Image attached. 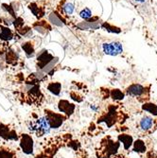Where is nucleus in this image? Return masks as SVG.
<instances>
[{
    "label": "nucleus",
    "mask_w": 157,
    "mask_h": 158,
    "mask_svg": "<svg viewBox=\"0 0 157 158\" xmlns=\"http://www.w3.org/2000/svg\"><path fill=\"white\" fill-rule=\"evenodd\" d=\"M28 130L31 133L35 134L36 136L42 137L49 133L50 126L46 118V117H39L37 114H31V119L28 123Z\"/></svg>",
    "instance_id": "obj_1"
},
{
    "label": "nucleus",
    "mask_w": 157,
    "mask_h": 158,
    "mask_svg": "<svg viewBox=\"0 0 157 158\" xmlns=\"http://www.w3.org/2000/svg\"><path fill=\"white\" fill-rule=\"evenodd\" d=\"M119 146L118 141L113 140L111 136H106L99 143V147L97 150V156L98 158H112L118 153Z\"/></svg>",
    "instance_id": "obj_2"
},
{
    "label": "nucleus",
    "mask_w": 157,
    "mask_h": 158,
    "mask_svg": "<svg viewBox=\"0 0 157 158\" xmlns=\"http://www.w3.org/2000/svg\"><path fill=\"white\" fill-rule=\"evenodd\" d=\"M24 102L28 105H35L40 107L44 102V95H43L40 85H28V89L27 90V95H23Z\"/></svg>",
    "instance_id": "obj_3"
},
{
    "label": "nucleus",
    "mask_w": 157,
    "mask_h": 158,
    "mask_svg": "<svg viewBox=\"0 0 157 158\" xmlns=\"http://www.w3.org/2000/svg\"><path fill=\"white\" fill-rule=\"evenodd\" d=\"M120 119V112L118 110L117 105L111 104L107 111L103 113L97 119V123H105L108 128H111Z\"/></svg>",
    "instance_id": "obj_4"
},
{
    "label": "nucleus",
    "mask_w": 157,
    "mask_h": 158,
    "mask_svg": "<svg viewBox=\"0 0 157 158\" xmlns=\"http://www.w3.org/2000/svg\"><path fill=\"white\" fill-rule=\"evenodd\" d=\"M45 117L48 119L50 129H58L60 128L64 122L67 119V118L63 114L55 113L51 110L46 109L45 110Z\"/></svg>",
    "instance_id": "obj_5"
},
{
    "label": "nucleus",
    "mask_w": 157,
    "mask_h": 158,
    "mask_svg": "<svg viewBox=\"0 0 157 158\" xmlns=\"http://www.w3.org/2000/svg\"><path fill=\"white\" fill-rule=\"evenodd\" d=\"M20 148L22 152L26 154H31L33 152V139L31 135L27 134H23L19 136Z\"/></svg>",
    "instance_id": "obj_6"
},
{
    "label": "nucleus",
    "mask_w": 157,
    "mask_h": 158,
    "mask_svg": "<svg viewBox=\"0 0 157 158\" xmlns=\"http://www.w3.org/2000/svg\"><path fill=\"white\" fill-rule=\"evenodd\" d=\"M105 54L110 56H117L123 52V47L119 42L105 43L102 46Z\"/></svg>",
    "instance_id": "obj_7"
},
{
    "label": "nucleus",
    "mask_w": 157,
    "mask_h": 158,
    "mask_svg": "<svg viewBox=\"0 0 157 158\" xmlns=\"http://www.w3.org/2000/svg\"><path fill=\"white\" fill-rule=\"evenodd\" d=\"M54 59V57L52 54H50L48 50H44V51H42L38 57H37V67L38 69L40 70H43L44 69L48 64H50Z\"/></svg>",
    "instance_id": "obj_8"
},
{
    "label": "nucleus",
    "mask_w": 157,
    "mask_h": 158,
    "mask_svg": "<svg viewBox=\"0 0 157 158\" xmlns=\"http://www.w3.org/2000/svg\"><path fill=\"white\" fill-rule=\"evenodd\" d=\"M58 109L61 113H63V114H64L68 118L69 117H71L73 114L76 109V105L74 103L69 102L66 99H61L58 103Z\"/></svg>",
    "instance_id": "obj_9"
},
{
    "label": "nucleus",
    "mask_w": 157,
    "mask_h": 158,
    "mask_svg": "<svg viewBox=\"0 0 157 158\" xmlns=\"http://www.w3.org/2000/svg\"><path fill=\"white\" fill-rule=\"evenodd\" d=\"M126 94L133 97H143L146 94V87L142 86L141 84L134 83L131 84L129 87H127Z\"/></svg>",
    "instance_id": "obj_10"
},
{
    "label": "nucleus",
    "mask_w": 157,
    "mask_h": 158,
    "mask_svg": "<svg viewBox=\"0 0 157 158\" xmlns=\"http://www.w3.org/2000/svg\"><path fill=\"white\" fill-rule=\"evenodd\" d=\"M5 62H6V64L11 65V66H16L19 62L18 55L16 54L15 51L9 48L5 53Z\"/></svg>",
    "instance_id": "obj_11"
},
{
    "label": "nucleus",
    "mask_w": 157,
    "mask_h": 158,
    "mask_svg": "<svg viewBox=\"0 0 157 158\" xmlns=\"http://www.w3.org/2000/svg\"><path fill=\"white\" fill-rule=\"evenodd\" d=\"M118 139L119 142H121L123 146H124V149L126 151L129 150L132 146H133V143H134V138L132 135H125V134H122V135H119L118 136Z\"/></svg>",
    "instance_id": "obj_12"
},
{
    "label": "nucleus",
    "mask_w": 157,
    "mask_h": 158,
    "mask_svg": "<svg viewBox=\"0 0 157 158\" xmlns=\"http://www.w3.org/2000/svg\"><path fill=\"white\" fill-rule=\"evenodd\" d=\"M154 125V119L149 116H145L140 120V127L143 131H150Z\"/></svg>",
    "instance_id": "obj_13"
},
{
    "label": "nucleus",
    "mask_w": 157,
    "mask_h": 158,
    "mask_svg": "<svg viewBox=\"0 0 157 158\" xmlns=\"http://www.w3.org/2000/svg\"><path fill=\"white\" fill-rule=\"evenodd\" d=\"M12 38H13V32L11 31V30H10V27L5 26L0 27V39L2 41L8 42L10 41Z\"/></svg>",
    "instance_id": "obj_14"
},
{
    "label": "nucleus",
    "mask_w": 157,
    "mask_h": 158,
    "mask_svg": "<svg viewBox=\"0 0 157 158\" xmlns=\"http://www.w3.org/2000/svg\"><path fill=\"white\" fill-rule=\"evenodd\" d=\"M0 158H17V154L8 147L0 146Z\"/></svg>",
    "instance_id": "obj_15"
},
{
    "label": "nucleus",
    "mask_w": 157,
    "mask_h": 158,
    "mask_svg": "<svg viewBox=\"0 0 157 158\" xmlns=\"http://www.w3.org/2000/svg\"><path fill=\"white\" fill-rule=\"evenodd\" d=\"M28 9H30L32 13L34 14V15L38 18V19H41L43 16H44L45 14V10L43 7H39L36 3H31L28 5Z\"/></svg>",
    "instance_id": "obj_16"
},
{
    "label": "nucleus",
    "mask_w": 157,
    "mask_h": 158,
    "mask_svg": "<svg viewBox=\"0 0 157 158\" xmlns=\"http://www.w3.org/2000/svg\"><path fill=\"white\" fill-rule=\"evenodd\" d=\"M62 89V84L58 81H51L48 84V90L55 96H59Z\"/></svg>",
    "instance_id": "obj_17"
},
{
    "label": "nucleus",
    "mask_w": 157,
    "mask_h": 158,
    "mask_svg": "<svg viewBox=\"0 0 157 158\" xmlns=\"http://www.w3.org/2000/svg\"><path fill=\"white\" fill-rule=\"evenodd\" d=\"M133 151L137 153H144L147 150L145 142L141 139H137L133 143Z\"/></svg>",
    "instance_id": "obj_18"
},
{
    "label": "nucleus",
    "mask_w": 157,
    "mask_h": 158,
    "mask_svg": "<svg viewBox=\"0 0 157 158\" xmlns=\"http://www.w3.org/2000/svg\"><path fill=\"white\" fill-rule=\"evenodd\" d=\"M22 48L25 51V53L27 54V57H31L33 56L34 52H35V48H34V44L30 41V42H26L22 45Z\"/></svg>",
    "instance_id": "obj_19"
},
{
    "label": "nucleus",
    "mask_w": 157,
    "mask_h": 158,
    "mask_svg": "<svg viewBox=\"0 0 157 158\" xmlns=\"http://www.w3.org/2000/svg\"><path fill=\"white\" fill-rule=\"evenodd\" d=\"M142 109L149 112L152 116H157V105L154 103H144L142 105Z\"/></svg>",
    "instance_id": "obj_20"
},
{
    "label": "nucleus",
    "mask_w": 157,
    "mask_h": 158,
    "mask_svg": "<svg viewBox=\"0 0 157 158\" xmlns=\"http://www.w3.org/2000/svg\"><path fill=\"white\" fill-rule=\"evenodd\" d=\"M124 93L119 89H112L110 91V97L114 100H122L124 98Z\"/></svg>",
    "instance_id": "obj_21"
},
{
    "label": "nucleus",
    "mask_w": 157,
    "mask_h": 158,
    "mask_svg": "<svg viewBox=\"0 0 157 158\" xmlns=\"http://www.w3.org/2000/svg\"><path fill=\"white\" fill-rule=\"evenodd\" d=\"M102 27H104L105 30L108 31L109 32H113V33H119V32L121 31L118 27H114V26H112V25H110V24H108V23H104V24L102 25Z\"/></svg>",
    "instance_id": "obj_22"
},
{
    "label": "nucleus",
    "mask_w": 157,
    "mask_h": 158,
    "mask_svg": "<svg viewBox=\"0 0 157 158\" xmlns=\"http://www.w3.org/2000/svg\"><path fill=\"white\" fill-rule=\"evenodd\" d=\"M70 98H72L73 100H75V102H81L82 99H83V96L81 95L79 92L74 91V90L70 92Z\"/></svg>",
    "instance_id": "obj_23"
},
{
    "label": "nucleus",
    "mask_w": 157,
    "mask_h": 158,
    "mask_svg": "<svg viewBox=\"0 0 157 158\" xmlns=\"http://www.w3.org/2000/svg\"><path fill=\"white\" fill-rule=\"evenodd\" d=\"M80 15H81V18L85 19V20H89L91 18V16H92V12H91V10L88 8H85V9H83L81 11Z\"/></svg>",
    "instance_id": "obj_24"
},
{
    "label": "nucleus",
    "mask_w": 157,
    "mask_h": 158,
    "mask_svg": "<svg viewBox=\"0 0 157 158\" xmlns=\"http://www.w3.org/2000/svg\"><path fill=\"white\" fill-rule=\"evenodd\" d=\"M67 146L70 147L72 150L76 151V152L79 151V150L81 149V144H80V142L77 141V140H72V139H71V140L67 143Z\"/></svg>",
    "instance_id": "obj_25"
},
{
    "label": "nucleus",
    "mask_w": 157,
    "mask_h": 158,
    "mask_svg": "<svg viewBox=\"0 0 157 158\" xmlns=\"http://www.w3.org/2000/svg\"><path fill=\"white\" fill-rule=\"evenodd\" d=\"M13 25H14V27H15L16 31H17V30H19L20 27H22L24 26V20L21 17H16L15 20L13 21Z\"/></svg>",
    "instance_id": "obj_26"
},
{
    "label": "nucleus",
    "mask_w": 157,
    "mask_h": 158,
    "mask_svg": "<svg viewBox=\"0 0 157 158\" xmlns=\"http://www.w3.org/2000/svg\"><path fill=\"white\" fill-rule=\"evenodd\" d=\"M64 11L67 13V14H71L73 12V10H74V6L71 4V3H67L64 7Z\"/></svg>",
    "instance_id": "obj_27"
},
{
    "label": "nucleus",
    "mask_w": 157,
    "mask_h": 158,
    "mask_svg": "<svg viewBox=\"0 0 157 158\" xmlns=\"http://www.w3.org/2000/svg\"><path fill=\"white\" fill-rule=\"evenodd\" d=\"M3 8L8 11V12H10L11 15L13 16V17H16L15 16V12H14V10H13V9H12V7L10 6V5H7V4H3Z\"/></svg>",
    "instance_id": "obj_28"
},
{
    "label": "nucleus",
    "mask_w": 157,
    "mask_h": 158,
    "mask_svg": "<svg viewBox=\"0 0 157 158\" xmlns=\"http://www.w3.org/2000/svg\"><path fill=\"white\" fill-rule=\"evenodd\" d=\"M112 158H127L125 155H123V154H116L115 156H113Z\"/></svg>",
    "instance_id": "obj_29"
},
{
    "label": "nucleus",
    "mask_w": 157,
    "mask_h": 158,
    "mask_svg": "<svg viewBox=\"0 0 157 158\" xmlns=\"http://www.w3.org/2000/svg\"><path fill=\"white\" fill-rule=\"evenodd\" d=\"M35 158H46V157H45V155H44V154H43V153L41 152L40 154H37V155L35 156Z\"/></svg>",
    "instance_id": "obj_30"
},
{
    "label": "nucleus",
    "mask_w": 157,
    "mask_h": 158,
    "mask_svg": "<svg viewBox=\"0 0 157 158\" xmlns=\"http://www.w3.org/2000/svg\"><path fill=\"white\" fill-rule=\"evenodd\" d=\"M135 1H137V2H144L145 0H135Z\"/></svg>",
    "instance_id": "obj_31"
}]
</instances>
